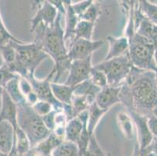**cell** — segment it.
Returning <instances> with one entry per match:
<instances>
[{
    "label": "cell",
    "mask_w": 157,
    "mask_h": 156,
    "mask_svg": "<svg viewBox=\"0 0 157 156\" xmlns=\"http://www.w3.org/2000/svg\"><path fill=\"white\" fill-rule=\"evenodd\" d=\"M18 80H19V77L11 80L6 85L5 88H4V90L6 91V92L8 94V95L10 97L11 99L17 105L21 104V103L25 102V97L24 96V94H22V92L21 91V89H20Z\"/></svg>",
    "instance_id": "obj_24"
},
{
    "label": "cell",
    "mask_w": 157,
    "mask_h": 156,
    "mask_svg": "<svg viewBox=\"0 0 157 156\" xmlns=\"http://www.w3.org/2000/svg\"><path fill=\"white\" fill-rule=\"evenodd\" d=\"M10 43L15 48L17 58L15 63L8 68L19 77L27 79L35 77V72L38 66L49 59L45 51L34 42L25 44L10 41Z\"/></svg>",
    "instance_id": "obj_3"
},
{
    "label": "cell",
    "mask_w": 157,
    "mask_h": 156,
    "mask_svg": "<svg viewBox=\"0 0 157 156\" xmlns=\"http://www.w3.org/2000/svg\"><path fill=\"white\" fill-rule=\"evenodd\" d=\"M17 77H19V76L15 74L14 73H13L8 68V67L4 64L2 67H0V88H2L4 89L6 85L11 80L14 79V78Z\"/></svg>",
    "instance_id": "obj_33"
},
{
    "label": "cell",
    "mask_w": 157,
    "mask_h": 156,
    "mask_svg": "<svg viewBox=\"0 0 157 156\" xmlns=\"http://www.w3.org/2000/svg\"><path fill=\"white\" fill-rule=\"evenodd\" d=\"M85 126H87V124H82V122L78 117L70 120L66 124L64 141H71L76 144L77 140L78 139L80 134L83 131Z\"/></svg>",
    "instance_id": "obj_19"
},
{
    "label": "cell",
    "mask_w": 157,
    "mask_h": 156,
    "mask_svg": "<svg viewBox=\"0 0 157 156\" xmlns=\"http://www.w3.org/2000/svg\"><path fill=\"white\" fill-rule=\"evenodd\" d=\"M30 154H31V152H30L29 154H20V153L18 152V151H17V150H16L13 147L12 150H11L10 152L9 153L8 156H30Z\"/></svg>",
    "instance_id": "obj_45"
},
{
    "label": "cell",
    "mask_w": 157,
    "mask_h": 156,
    "mask_svg": "<svg viewBox=\"0 0 157 156\" xmlns=\"http://www.w3.org/2000/svg\"><path fill=\"white\" fill-rule=\"evenodd\" d=\"M133 156H140V148L138 143H136L135 145V149H134Z\"/></svg>",
    "instance_id": "obj_46"
},
{
    "label": "cell",
    "mask_w": 157,
    "mask_h": 156,
    "mask_svg": "<svg viewBox=\"0 0 157 156\" xmlns=\"http://www.w3.org/2000/svg\"><path fill=\"white\" fill-rule=\"evenodd\" d=\"M128 112L133 120L137 130L138 144L140 150H143L150 146L154 137L148 130L147 125V116L137 112L135 110H128Z\"/></svg>",
    "instance_id": "obj_11"
},
{
    "label": "cell",
    "mask_w": 157,
    "mask_h": 156,
    "mask_svg": "<svg viewBox=\"0 0 157 156\" xmlns=\"http://www.w3.org/2000/svg\"><path fill=\"white\" fill-rule=\"evenodd\" d=\"M138 7L144 17L154 25L157 26V5L146 0L138 1Z\"/></svg>",
    "instance_id": "obj_26"
},
{
    "label": "cell",
    "mask_w": 157,
    "mask_h": 156,
    "mask_svg": "<svg viewBox=\"0 0 157 156\" xmlns=\"http://www.w3.org/2000/svg\"><path fill=\"white\" fill-rule=\"evenodd\" d=\"M0 52L2 54V59L4 60V63L7 67H10L15 63L17 58L15 48L11 45L10 41L6 45L0 46Z\"/></svg>",
    "instance_id": "obj_27"
},
{
    "label": "cell",
    "mask_w": 157,
    "mask_h": 156,
    "mask_svg": "<svg viewBox=\"0 0 157 156\" xmlns=\"http://www.w3.org/2000/svg\"><path fill=\"white\" fill-rule=\"evenodd\" d=\"M117 123L127 139H132L134 136V122L128 112L121 111L117 114Z\"/></svg>",
    "instance_id": "obj_21"
},
{
    "label": "cell",
    "mask_w": 157,
    "mask_h": 156,
    "mask_svg": "<svg viewBox=\"0 0 157 156\" xmlns=\"http://www.w3.org/2000/svg\"><path fill=\"white\" fill-rule=\"evenodd\" d=\"M46 156H52V154H50V155H46Z\"/></svg>",
    "instance_id": "obj_53"
},
{
    "label": "cell",
    "mask_w": 157,
    "mask_h": 156,
    "mask_svg": "<svg viewBox=\"0 0 157 156\" xmlns=\"http://www.w3.org/2000/svg\"><path fill=\"white\" fill-rule=\"evenodd\" d=\"M13 148L20 154H29L31 151V144L28 137L25 133L21 130L19 127L15 130V137H14Z\"/></svg>",
    "instance_id": "obj_22"
},
{
    "label": "cell",
    "mask_w": 157,
    "mask_h": 156,
    "mask_svg": "<svg viewBox=\"0 0 157 156\" xmlns=\"http://www.w3.org/2000/svg\"><path fill=\"white\" fill-rule=\"evenodd\" d=\"M71 105L74 108L76 116L81 113V112L88 109L90 106L85 96H81V95H73Z\"/></svg>",
    "instance_id": "obj_32"
},
{
    "label": "cell",
    "mask_w": 157,
    "mask_h": 156,
    "mask_svg": "<svg viewBox=\"0 0 157 156\" xmlns=\"http://www.w3.org/2000/svg\"><path fill=\"white\" fill-rule=\"evenodd\" d=\"M38 101V98L37 96V94L34 91H31L30 94H28L26 97H25V101L28 105L30 106H32L33 105H35V103Z\"/></svg>",
    "instance_id": "obj_41"
},
{
    "label": "cell",
    "mask_w": 157,
    "mask_h": 156,
    "mask_svg": "<svg viewBox=\"0 0 157 156\" xmlns=\"http://www.w3.org/2000/svg\"><path fill=\"white\" fill-rule=\"evenodd\" d=\"M0 156H8V154H5V153L2 152V151H0Z\"/></svg>",
    "instance_id": "obj_51"
},
{
    "label": "cell",
    "mask_w": 157,
    "mask_h": 156,
    "mask_svg": "<svg viewBox=\"0 0 157 156\" xmlns=\"http://www.w3.org/2000/svg\"><path fill=\"white\" fill-rule=\"evenodd\" d=\"M94 1L92 0H85V1H81V2H76V3H71L73 11L76 14L80 19V17L85 13V11L88 10V7L92 5Z\"/></svg>",
    "instance_id": "obj_35"
},
{
    "label": "cell",
    "mask_w": 157,
    "mask_h": 156,
    "mask_svg": "<svg viewBox=\"0 0 157 156\" xmlns=\"http://www.w3.org/2000/svg\"><path fill=\"white\" fill-rule=\"evenodd\" d=\"M28 80L31 83L33 91L37 94L38 100L50 103L56 111H62L63 105L56 99L52 94V88H51L52 80L50 77H47L45 79L39 80L37 79L35 76Z\"/></svg>",
    "instance_id": "obj_10"
},
{
    "label": "cell",
    "mask_w": 157,
    "mask_h": 156,
    "mask_svg": "<svg viewBox=\"0 0 157 156\" xmlns=\"http://www.w3.org/2000/svg\"><path fill=\"white\" fill-rule=\"evenodd\" d=\"M154 62H155V68H156V71H157V48H155V53H154Z\"/></svg>",
    "instance_id": "obj_47"
},
{
    "label": "cell",
    "mask_w": 157,
    "mask_h": 156,
    "mask_svg": "<svg viewBox=\"0 0 157 156\" xmlns=\"http://www.w3.org/2000/svg\"><path fill=\"white\" fill-rule=\"evenodd\" d=\"M51 88L55 98L62 105L71 104L74 95V88L64 84L51 82Z\"/></svg>",
    "instance_id": "obj_18"
},
{
    "label": "cell",
    "mask_w": 157,
    "mask_h": 156,
    "mask_svg": "<svg viewBox=\"0 0 157 156\" xmlns=\"http://www.w3.org/2000/svg\"><path fill=\"white\" fill-rule=\"evenodd\" d=\"M0 31H2V32H3L4 34H7V35H9V36H13V34H10V32L8 31V29H7L6 27L5 26V24H4L3 21H2L1 13H0Z\"/></svg>",
    "instance_id": "obj_42"
},
{
    "label": "cell",
    "mask_w": 157,
    "mask_h": 156,
    "mask_svg": "<svg viewBox=\"0 0 157 156\" xmlns=\"http://www.w3.org/2000/svg\"><path fill=\"white\" fill-rule=\"evenodd\" d=\"M89 80L92 83V84L99 88L100 89L108 86L107 78L105 74L101 70H98L97 69L94 68V67H92V70L91 71Z\"/></svg>",
    "instance_id": "obj_29"
},
{
    "label": "cell",
    "mask_w": 157,
    "mask_h": 156,
    "mask_svg": "<svg viewBox=\"0 0 157 156\" xmlns=\"http://www.w3.org/2000/svg\"><path fill=\"white\" fill-rule=\"evenodd\" d=\"M17 126L28 137L31 150L51 133L44 124L42 116L26 101L17 105Z\"/></svg>",
    "instance_id": "obj_4"
},
{
    "label": "cell",
    "mask_w": 157,
    "mask_h": 156,
    "mask_svg": "<svg viewBox=\"0 0 157 156\" xmlns=\"http://www.w3.org/2000/svg\"><path fill=\"white\" fill-rule=\"evenodd\" d=\"M61 15L58 13L52 26L41 24L37 27L34 43L42 48L54 62L52 69L57 77L68 70L71 61L68 57V49L64 41V31L61 27Z\"/></svg>",
    "instance_id": "obj_1"
},
{
    "label": "cell",
    "mask_w": 157,
    "mask_h": 156,
    "mask_svg": "<svg viewBox=\"0 0 157 156\" xmlns=\"http://www.w3.org/2000/svg\"><path fill=\"white\" fill-rule=\"evenodd\" d=\"M150 148L152 150V151L153 152V154L155 156H157V138H154L153 141H152V144H150Z\"/></svg>",
    "instance_id": "obj_44"
},
{
    "label": "cell",
    "mask_w": 157,
    "mask_h": 156,
    "mask_svg": "<svg viewBox=\"0 0 157 156\" xmlns=\"http://www.w3.org/2000/svg\"><path fill=\"white\" fill-rule=\"evenodd\" d=\"M156 48L153 41L135 33L129 39L128 54L131 64L141 70L156 71L154 62Z\"/></svg>",
    "instance_id": "obj_5"
},
{
    "label": "cell",
    "mask_w": 157,
    "mask_h": 156,
    "mask_svg": "<svg viewBox=\"0 0 157 156\" xmlns=\"http://www.w3.org/2000/svg\"><path fill=\"white\" fill-rule=\"evenodd\" d=\"M120 91L121 86L119 87H112L107 86L102 88L97 94L95 101L96 105L102 109L109 111L113 105L120 102Z\"/></svg>",
    "instance_id": "obj_12"
},
{
    "label": "cell",
    "mask_w": 157,
    "mask_h": 156,
    "mask_svg": "<svg viewBox=\"0 0 157 156\" xmlns=\"http://www.w3.org/2000/svg\"><path fill=\"white\" fill-rule=\"evenodd\" d=\"M147 125L154 138H157V118L153 114L147 116Z\"/></svg>",
    "instance_id": "obj_38"
},
{
    "label": "cell",
    "mask_w": 157,
    "mask_h": 156,
    "mask_svg": "<svg viewBox=\"0 0 157 156\" xmlns=\"http://www.w3.org/2000/svg\"><path fill=\"white\" fill-rule=\"evenodd\" d=\"M15 130L10 123L0 122V151L9 154L13 147Z\"/></svg>",
    "instance_id": "obj_16"
},
{
    "label": "cell",
    "mask_w": 157,
    "mask_h": 156,
    "mask_svg": "<svg viewBox=\"0 0 157 156\" xmlns=\"http://www.w3.org/2000/svg\"><path fill=\"white\" fill-rule=\"evenodd\" d=\"M155 83H156V89H157V71H155Z\"/></svg>",
    "instance_id": "obj_52"
},
{
    "label": "cell",
    "mask_w": 157,
    "mask_h": 156,
    "mask_svg": "<svg viewBox=\"0 0 157 156\" xmlns=\"http://www.w3.org/2000/svg\"><path fill=\"white\" fill-rule=\"evenodd\" d=\"M91 137H92V135L88 131L87 126H85L83 128V131L80 134L78 139L76 141V144L78 146V150H79L80 156L84 154L85 151L87 150V148H88V144L90 143V140H91Z\"/></svg>",
    "instance_id": "obj_31"
},
{
    "label": "cell",
    "mask_w": 157,
    "mask_h": 156,
    "mask_svg": "<svg viewBox=\"0 0 157 156\" xmlns=\"http://www.w3.org/2000/svg\"><path fill=\"white\" fill-rule=\"evenodd\" d=\"M131 67L132 64L128 52L119 57L104 60L93 66L94 68L105 74L108 86L112 87H119L124 82L131 70Z\"/></svg>",
    "instance_id": "obj_6"
},
{
    "label": "cell",
    "mask_w": 157,
    "mask_h": 156,
    "mask_svg": "<svg viewBox=\"0 0 157 156\" xmlns=\"http://www.w3.org/2000/svg\"><path fill=\"white\" fill-rule=\"evenodd\" d=\"M140 156H155L151 150L150 147L143 150H140Z\"/></svg>",
    "instance_id": "obj_43"
},
{
    "label": "cell",
    "mask_w": 157,
    "mask_h": 156,
    "mask_svg": "<svg viewBox=\"0 0 157 156\" xmlns=\"http://www.w3.org/2000/svg\"><path fill=\"white\" fill-rule=\"evenodd\" d=\"M49 2L55 7L57 12L60 13L62 16H65L66 6L65 3H64V1H62V0H50Z\"/></svg>",
    "instance_id": "obj_39"
},
{
    "label": "cell",
    "mask_w": 157,
    "mask_h": 156,
    "mask_svg": "<svg viewBox=\"0 0 157 156\" xmlns=\"http://www.w3.org/2000/svg\"><path fill=\"white\" fill-rule=\"evenodd\" d=\"M95 24L80 20L74 31V39L92 40Z\"/></svg>",
    "instance_id": "obj_23"
},
{
    "label": "cell",
    "mask_w": 157,
    "mask_h": 156,
    "mask_svg": "<svg viewBox=\"0 0 157 156\" xmlns=\"http://www.w3.org/2000/svg\"><path fill=\"white\" fill-rule=\"evenodd\" d=\"M64 140L57 137L53 132H51L48 137L37 144L31 150L37 156H46L52 154V151L59 145Z\"/></svg>",
    "instance_id": "obj_17"
},
{
    "label": "cell",
    "mask_w": 157,
    "mask_h": 156,
    "mask_svg": "<svg viewBox=\"0 0 157 156\" xmlns=\"http://www.w3.org/2000/svg\"><path fill=\"white\" fill-rule=\"evenodd\" d=\"M31 107L34 109V111L40 116H44L54 109L53 106L51 105L50 103L45 101H41V100H38L35 105H33Z\"/></svg>",
    "instance_id": "obj_34"
},
{
    "label": "cell",
    "mask_w": 157,
    "mask_h": 156,
    "mask_svg": "<svg viewBox=\"0 0 157 156\" xmlns=\"http://www.w3.org/2000/svg\"><path fill=\"white\" fill-rule=\"evenodd\" d=\"M4 64H5L4 63V60L3 59H2V54H1V52H0V67H2Z\"/></svg>",
    "instance_id": "obj_49"
},
{
    "label": "cell",
    "mask_w": 157,
    "mask_h": 156,
    "mask_svg": "<svg viewBox=\"0 0 157 156\" xmlns=\"http://www.w3.org/2000/svg\"><path fill=\"white\" fill-rule=\"evenodd\" d=\"M2 92H3V88H0V108H1V105H2Z\"/></svg>",
    "instance_id": "obj_48"
},
{
    "label": "cell",
    "mask_w": 157,
    "mask_h": 156,
    "mask_svg": "<svg viewBox=\"0 0 157 156\" xmlns=\"http://www.w3.org/2000/svg\"><path fill=\"white\" fill-rule=\"evenodd\" d=\"M52 156H80L79 150L75 143L63 141L52 151Z\"/></svg>",
    "instance_id": "obj_25"
},
{
    "label": "cell",
    "mask_w": 157,
    "mask_h": 156,
    "mask_svg": "<svg viewBox=\"0 0 157 156\" xmlns=\"http://www.w3.org/2000/svg\"><path fill=\"white\" fill-rule=\"evenodd\" d=\"M101 14L100 5L97 2H93L92 4L88 8L85 13L80 17V20L88 21L90 23L95 24L98 18Z\"/></svg>",
    "instance_id": "obj_28"
},
{
    "label": "cell",
    "mask_w": 157,
    "mask_h": 156,
    "mask_svg": "<svg viewBox=\"0 0 157 156\" xmlns=\"http://www.w3.org/2000/svg\"><path fill=\"white\" fill-rule=\"evenodd\" d=\"M152 113L153 114V115L155 116L157 118V105H156V107H155V108H154L153 110H152Z\"/></svg>",
    "instance_id": "obj_50"
},
{
    "label": "cell",
    "mask_w": 157,
    "mask_h": 156,
    "mask_svg": "<svg viewBox=\"0 0 157 156\" xmlns=\"http://www.w3.org/2000/svg\"><path fill=\"white\" fill-rule=\"evenodd\" d=\"M18 82H19L20 89H21V91L24 94V97H26L28 94H30L33 91L32 86L27 78L19 77Z\"/></svg>",
    "instance_id": "obj_37"
},
{
    "label": "cell",
    "mask_w": 157,
    "mask_h": 156,
    "mask_svg": "<svg viewBox=\"0 0 157 156\" xmlns=\"http://www.w3.org/2000/svg\"><path fill=\"white\" fill-rule=\"evenodd\" d=\"M129 87L132 108L148 116L157 105L155 71L141 70L132 65L124 81Z\"/></svg>",
    "instance_id": "obj_2"
},
{
    "label": "cell",
    "mask_w": 157,
    "mask_h": 156,
    "mask_svg": "<svg viewBox=\"0 0 157 156\" xmlns=\"http://www.w3.org/2000/svg\"><path fill=\"white\" fill-rule=\"evenodd\" d=\"M107 112L108 111H106V110L99 108L95 102L90 105L89 108H88V124H87V129H88V131L91 135L95 134V128Z\"/></svg>",
    "instance_id": "obj_20"
},
{
    "label": "cell",
    "mask_w": 157,
    "mask_h": 156,
    "mask_svg": "<svg viewBox=\"0 0 157 156\" xmlns=\"http://www.w3.org/2000/svg\"><path fill=\"white\" fill-rule=\"evenodd\" d=\"M107 41L109 43V50L104 60L119 57L124 55L129 48V39L126 36H121L118 38L113 36L107 37Z\"/></svg>",
    "instance_id": "obj_14"
},
{
    "label": "cell",
    "mask_w": 157,
    "mask_h": 156,
    "mask_svg": "<svg viewBox=\"0 0 157 156\" xmlns=\"http://www.w3.org/2000/svg\"><path fill=\"white\" fill-rule=\"evenodd\" d=\"M104 44L103 40L76 39L68 47V57L71 61L84 59L92 56L93 53Z\"/></svg>",
    "instance_id": "obj_9"
},
{
    "label": "cell",
    "mask_w": 157,
    "mask_h": 156,
    "mask_svg": "<svg viewBox=\"0 0 157 156\" xmlns=\"http://www.w3.org/2000/svg\"><path fill=\"white\" fill-rule=\"evenodd\" d=\"M31 5L35 13L31 19V32H34L41 24L45 26L53 25L59 13L49 1H33Z\"/></svg>",
    "instance_id": "obj_7"
},
{
    "label": "cell",
    "mask_w": 157,
    "mask_h": 156,
    "mask_svg": "<svg viewBox=\"0 0 157 156\" xmlns=\"http://www.w3.org/2000/svg\"><path fill=\"white\" fill-rule=\"evenodd\" d=\"M56 112L57 111H56L55 109H53L48 114L44 116H42V121H43L44 124H45L46 128L48 129L50 132H52L56 128L55 117L56 114Z\"/></svg>",
    "instance_id": "obj_36"
},
{
    "label": "cell",
    "mask_w": 157,
    "mask_h": 156,
    "mask_svg": "<svg viewBox=\"0 0 157 156\" xmlns=\"http://www.w3.org/2000/svg\"><path fill=\"white\" fill-rule=\"evenodd\" d=\"M92 61V56L72 61L68 68L69 74L64 84L74 88L75 86L89 80L91 71L93 67Z\"/></svg>",
    "instance_id": "obj_8"
},
{
    "label": "cell",
    "mask_w": 157,
    "mask_h": 156,
    "mask_svg": "<svg viewBox=\"0 0 157 156\" xmlns=\"http://www.w3.org/2000/svg\"><path fill=\"white\" fill-rule=\"evenodd\" d=\"M6 121L13 127L14 130L17 128V105L13 101L3 89L2 105L0 108V122Z\"/></svg>",
    "instance_id": "obj_13"
},
{
    "label": "cell",
    "mask_w": 157,
    "mask_h": 156,
    "mask_svg": "<svg viewBox=\"0 0 157 156\" xmlns=\"http://www.w3.org/2000/svg\"><path fill=\"white\" fill-rule=\"evenodd\" d=\"M81 156H109L105 154L102 149L101 148L100 145L98 144V141L95 134L92 135L90 143L88 144V147L84 154H81Z\"/></svg>",
    "instance_id": "obj_30"
},
{
    "label": "cell",
    "mask_w": 157,
    "mask_h": 156,
    "mask_svg": "<svg viewBox=\"0 0 157 156\" xmlns=\"http://www.w3.org/2000/svg\"><path fill=\"white\" fill-rule=\"evenodd\" d=\"M10 41H13L17 43H23L22 41L19 40L14 36H9L7 34H4L3 32L0 31V46L6 45L7 43H9Z\"/></svg>",
    "instance_id": "obj_40"
},
{
    "label": "cell",
    "mask_w": 157,
    "mask_h": 156,
    "mask_svg": "<svg viewBox=\"0 0 157 156\" xmlns=\"http://www.w3.org/2000/svg\"><path fill=\"white\" fill-rule=\"evenodd\" d=\"M64 3L66 6L65 28L63 30L64 41H65L66 45H67V42L69 41L70 45L74 39V31L80 19L73 11L72 7H71V1H64Z\"/></svg>",
    "instance_id": "obj_15"
}]
</instances>
